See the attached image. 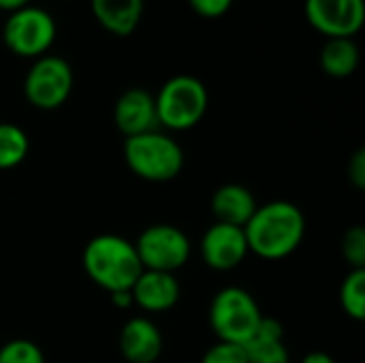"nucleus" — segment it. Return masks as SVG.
<instances>
[{"mask_svg":"<svg viewBox=\"0 0 365 363\" xmlns=\"http://www.w3.org/2000/svg\"><path fill=\"white\" fill-rule=\"evenodd\" d=\"M248 363H291L284 344V327L278 319L263 317L257 334L244 344Z\"/></svg>","mask_w":365,"mask_h":363,"instance_id":"16","label":"nucleus"},{"mask_svg":"<svg viewBox=\"0 0 365 363\" xmlns=\"http://www.w3.org/2000/svg\"><path fill=\"white\" fill-rule=\"evenodd\" d=\"M0 363H47L43 349L28 340V338H15L0 347Z\"/></svg>","mask_w":365,"mask_h":363,"instance_id":"20","label":"nucleus"},{"mask_svg":"<svg viewBox=\"0 0 365 363\" xmlns=\"http://www.w3.org/2000/svg\"><path fill=\"white\" fill-rule=\"evenodd\" d=\"M113 122L124 137H135L160 128L156 118L154 94L143 88L124 90L115 101Z\"/></svg>","mask_w":365,"mask_h":363,"instance_id":"13","label":"nucleus"},{"mask_svg":"<svg viewBox=\"0 0 365 363\" xmlns=\"http://www.w3.org/2000/svg\"><path fill=\"white\" fill-rule=\"evenodd\" d=\"M75 86V73L66 58L45 53L36 58L24 77L26 101L41 111H53L62 107Z\"/></svg>","mask_w":365,"mask_h":363,"instance_id":"7","label":"nucleus"},{"mask_svg":"<svg viewBox=\"0 0 365 363\" xmlns=\"http://www.w3.org/2000/svg\"><path fill=\"white\" fill-rule=\"evenodd\" d=\"M319 60L325 75L334 79H346L357 71L361 53L355 39H327Z\"/></svg>","mask_w":365,"mask_h":363,"instance_id":"17","label":"nucleus"},{"mask_svg":"<svg viewBox=\"0 0 365 363\" xmlns=\"http://www.w3.org/2000/svg\"><path fill=\"white\" fill-rule=\"evenodd\" d=\"M199 363H248L246 351L240 344H229V342H216L212 344Z\"/></svg>","mask_w":365,"mask_h":363,"instance_id":"22","label":"nucleus"},{"mask_svg":"<svg viewBox=\"0 0 365 363\" xmlns=\"http://www.w3.org/2000/svg\"><path fill=\"white\" fill-rule=\"evenodd\" d=\"M346 171H349V180H351V184H353L357 190H365V150L364 148L355 150V154H353V156H351V160H349Z\"/></svg>","mask_w":365,"mask_h":363,"instance_id":"24","label":"nucleus"},{"mask_svg":"<svg viewBox=\"0 0 365 363\" xmlns=\"http://www.w3.org/2000/svg\"><path fill=\"white\" fill-rule=\"evenodd\" d=\"M340 306L357 323L365 319V270H351L340 285Z\"/></svg>","mask_w":365,"mask_h":363,"instance_id":"19","label":"nucleus"},{"mask_svg":"<svg viewBox=\"0 0 365 363\" xmlns=\"http://www.w3.org/2000/svg\"><path fill=\"white\" fill-rule=\"evenodd\" d=\"M250 255L263 261L289 259L306 237V216L291 201H269L255 210L244 227Z\"/></svg>","mask_w":365,"mask_h":363,"instance_id":"1","label":"nucleus"},{"mask_svg":"<svg viewBox=\"0 0 365 363\" xmlns=\"http://www.w3.org/2000/svg\"><path fill=\"white\" fill-rule=\"evenodd\" d=\"M257 208H259V203H257L252 190L246 188L244 184H235V182L218 186L210 201V210H212V216L216 218V223H225V225H233V227H242V229L252 218Z\"/></svg>","mask_w":365,"mask_h":363,"instance_id":"14","label":"nucleus"},{"mask_svg":"<svg viewBox=\"0 0 365 363\" xmlns=\"http://www.w3.org/2000/svg\"><path fill=\"white\" fill-rule=\"evenodd\" d=\"M143 270L152 272H180L192 257L190 237L175 225L156 223L145 227L133 242Z\"/></svg>","mask_w":365,"mask_h":363,"instance_id":"8","label":"nucleus"},{"mask_svg":"<svg viewBox=\"0 0 365 363\" xmlns=\"http://www.w3.org/2000/svg\"><path fill=\"white\" fill-rule=\"evenodd\" d=\"M111 304L118 308V310H128L133 308V295L130 291H118V293H111Z\"/></svg>","mask_w":365,"mask_h":363,"instance_id":"25","label":"nucleus"},{"mask_svg":"<svg viewBox=\"0 0 365 363\" xmlns=\"http://www.w3.org/2000/svg\"><path fill=\"white\" fill-rule=\"evenodd\" d=\"M124 163L139 180L165 184L184 169V150L169 133L156 128L124 139Z\"/></svg>","mask_w":365,"mask_h":363,"instance_id":"3","label":"nucleus"},{"mask_svg":"<svg viewBox=\"0 0 365 363\" xmlns=\"http://www.w3.org/2000/svg\"><path fill=\"white\" fill-rule=\"evenodd\" d=\"M158 126L184 133L195 128L207 113L210 94L205 83L195 75H173L154 94Z\"/></svg>","mask_w":365,"mask_h":363,"instance_id":"5","label":"nucleus"},{"mask_svg":"<svg viewBox=\"0 0 365 363\" xmlns=\"http://www.w3.org/2000/svg\"><path fill=\"white\" fill-rule=\"evenodd\" d=\"M58 36V24L53 15L41 6H24L6 15L2 26V43L4 47L19 56L36 60L45 56Z\"/></svg>","mask_w":365,"mask_h":363,"instance_id":"6","label":"nucleus"},{"mask_svg":"<svg viewBox=\"0 0 365 363\" xmlns=\"http://www.w3.org/2000/svg\"><path fill=\"white\" fill-rule=\"evenodd\" d=\"M250 255L242 227L214 223L199 240V257L214 272H231Z\"/></svg>","mask_w":365,"mask_h":363,"instance_id":"10","label":"nucleus"},{"mask_svg":"<svg viewBox=\"0 0 365 363\" xmlns=\"http://www.w3.org/2000/svg\"><path fill=\"white\" fill-rule=\"evenodd\" d=\"M118 349L128 363H156L163 355L165 338L160 327L150 317L137 315L122 325Z\"/></svg>","mask_w":365,"mask_h":363,"instance_id":"12","label":"nucleus"},{"mask_svg":"<svg viewBox=\"0 0 365 363\" xmlns=\"http://www.w3.org/2000/svg\"><path fill=\"white\" fill-rule=\"evenodd\" d=\"M299 363H336V359L329 353H325V351H310L308 355L302 357Z\"/></svg>","mask_w":365,"mask_h":363,"instance_id":"26","label":"nucleus"},{"mask_svg":"<svg viewBox=\"0 0 365 363\" xmlns=\"http://www.w3.org/2000/svg\"><path fill=\"white\" fill-rule=\"evenodd\" d=\"M30 152L26 131L13 122H0V171L19 167Z\"/></svg>","mask_w":365,"mask_h":363,"instance_id":"18","label":"nucleus"},{"mask_svg":"<svg viewBox=\"0 0 365 363\" xmlns=\"http://www.w3.org/2000/svg\"><path fill=\"white\" fill-rule=\"evenodd\" d=\"M188 6L203 19H218L231 11L233 0H188Z\"/></svg>","mask_w":365,"mask_h":363,"instance_id":"23","label":"nucleus"},{"mask_svg":"<svg viewBox=\"0 0 365 363\" xmlns=\"http://www.w3.org/2000/svg\"><path fill=\"white\" fill-rule=\"evenodd\" d=\"M30 0H0V11H4L6 15L13 13V11H19L24 6H28Z\"/></svg>","mask_w":365,"mask_h":363,"instance_id":"27","label":"nucleus"},{"mask_svg":"<svg viewBox=\"0 0 365 363\" xmlns=\"http://www.w3.org/2000/svg\"><path fill=\"white\" fill-rule=\"evenodd\" d=\"M342 259L349 263L351 270H365V229L355 225L351 227L340 244Z\"/></svg>","mask_w":365,"mask_h":363,"instance_id":"21","label":"nucleus"},{"mask_svg":"<svg viewBox=\"0 0 365 363\" xmlns=\"http://www.w3.org/2000/svg\"><path fill=\"white\" fill-rule=\"evenodd\" d=\"M98 26L113 36H130L145 13V0H90Z\"/></svg>","mask_w":365,"mask_h":363,"instance_id":"15","label":"nucleus"},{"mask_svg":"<svg viewBox=\"0 0 365 363\" xmlns=\"http://www.w3.org/2000/svg\"><path fill=\"white\" fill-rule=\"evenodd\" d=\"M306 21L327 39H353L365 21L364 0H306Z\"/></svg>","mask_w":365,"mask_h":363,"instance_id":"9","label":"nucleus"},{"mask_svg":"<svg viewBox=\"0 0 365 363\" xmlns=\"http://www.w3.org/2000/svg\"><path fill=\"white\" fill-rule=\"evenodd\" d=\"M81 265L86 276L109 295L130 291L143 272L135 244L115 233H101L92 237L81 252Z\"/></svg>","mask_w":365,"mask_h":363,"instance_id":"2","label":"nucleus"},{"mask_svg":"<svg viewBox=\"0 0 365 363\" xmlns=\"http://www.w3.org/2000/svg\"><path fill=\"white\" fill-rule=\"evenodd\" d=\"M207 321L218 342L244 347L257 334L263 310L248 289L229 285L212 297Z\"/></svg>","mask_w":365,"mask_h":363,"instance_id":"4","label":"nucleus"},{"mask_svg":"<svg viewBox=\"0 0 365 363\" xmlns=\"http://www.w3.org/2000/svg\"><path fill=\"white\" fill-rule=\"evenodd\" d=\"M130 295L133 306L143 310L145 317L165 315L178 306L182 297V285L175 274L143 270L141 276L130 287Z\"/></svg>","mask_w":365,"mask_h":363,"instance_id":"11","label":"nucleus"}]
</instances>
